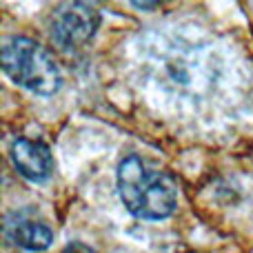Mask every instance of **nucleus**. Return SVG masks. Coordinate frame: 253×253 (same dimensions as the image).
I'll return each instance as SVG.
<instances>
[{
    "label": "nucleus",
    "mask_w": 253,
    "mask_h": 253,
    "mask_svg": "<svg viewBox=\"0 0 253 253\" xmlns=\"http://www.w3.org/2000/svg\"><path fill=\"white\" fill-rule=\"evenodd\" d=\"M118 193L126 211L142 220L169 218L178 205L173 182L138 156H126L120 162Z\"/></svg>",
    "instance_id": "f257e3e1"
},
{
    "label": "nucleus",
    "mask_w": 253,
    "mask_h": 253,
    "mask_svg": "<svg viewBox=\"0 0 253 253\" xmlns=\"http://www.w3.org/2000/svg\"><path fill=\"white\" fill-rule=\"evenodd\" d=\"M2 69L13 83L40 96H51L62 84L60 69L51 53L38 42L20 36H13L4 42Z\"/></svg>",
    "instance_id": "f03ea898"
},
{
    "label": "nucleus",
    "mask_w": 253,
    "mask_h": 253,
    "mask_svg": "<svg viewBox=\"0 0 253 253\" xmlns=\"http://www.w3.org/2000/svg\"><path fill=\"white\" fill-rule=\"evenodd\" d=\"M100 27V11L89 0H65L56 7L49 22L51 38L65 51L83 49Z\"/></svg>",
    "instance_id": "7ed1b4c3"
},
{
    "label": "nucleus",
    "mask_w": 253,
    "mask_h": 253,
    "mask_svg": "<svg viewBox=\"0 0 253 253\" xmlns=\"http://www.w3.org/2000/svg\"><path fill=\"white\" fill-rule=\"evenodd\" d=\"M11 162L18 169V173L25 175L31 182H42L51 175L53 169V160L49 149L42 142H36V140H27L20 138L11 144Z\"/></svg>",
    "instance_id": "20e7f679"
},
{
    "label": "nucleus",
    "mask_w": 253,
    "mask_h": 253,
    "mask_svg": "<svg viewBox=\"0 0 253 253\" xmlns=\"http://www.w3.org/2000/svg\"><path fill=\"white\" fill-rule=\"evenodd\" d=\"M4 231H7V238L13 245L22 247L27 251H42L53 242L51 229L40 220L27 218V215H13L11 220H7Z\"/></svg>",
    "instance_id": "39448f33"
},
{
    "label": "nucleus",
    "mask_w": 253,
    "mask_h": 253,
    "mask_svg": "<svg viewBox=\"0 0 253 253\" xmlns=\"http://www.w3.org/2000/svg\"><path fill=\"white\" fill-rule=\"evenodd\" d=\"M131 2L138 9H156V7H160V4H165L167 0H131Z\"/></svg>",
    "instance_id": "423d86ee"
}]
</instances>
